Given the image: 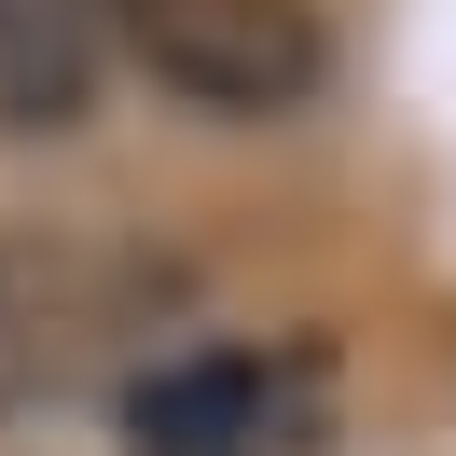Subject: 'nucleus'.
<instances>
[{
    "label": "nucleus",
    "instance_id": "obj_2",
    "mask_svg": "<svg viewBox=\"0 0 456 456\" xmlns=\"http://www.w3.org/2000/svg\"><path fill=\"white\" fill-rule=\"evenodd\" d=\"M318 360L305 346H180L125 387V456H305Z\"/></svg>",
    "mask_w": 456,
    "mask_h": 456
},
{
    "label": "nucleus",
    "instance_id": "obj_1",
    "mask_svg": "<svg viewBox=\"0 0 456 456\" xmlns=\"http://www.w3.org/2000/svg\"><path fill=\"white\" fill-rule=\"evenodd\" d=\"M111 56L152 97L222 125H277L332 84V28L318 0H111Z\"/></svg>",
    "mask_w": 456,
    "mask_h": 456
},
{
    "label": "nucleus",
    "instance_id": "obj_3",
    "mask_svg": "<svg viewBox=\"0 0 456 456\" xmlns=\"http://www.w3.org/2000/svg\"><path fill=\"white\" fill-rule=\"evenodd\" d=\"M111 69V0H0V125H84Z\"/></svg>",
    "mask_w": 456,
    "mask_h": 456
}]
</instances>
